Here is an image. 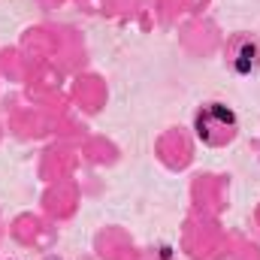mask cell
Returning <instances> with one entry per match:
<instances>
[{
  "label": "cell",
  "instance_id": "obj_1",
  "mask_svg": "<svg viewBox=\"0 0 260 260\" xmlns=\"http://www.w3.org/2000/svg\"><path fill=\"white\" fill-rule=\"evenodd\" d=\"M194 133L203 145L221 148L239 133V118L227 103H206L194 115Z\"/></svg>",
  "mask_w": 260,
  "mask_h": 260
},
{
  "label": "cell",
  "instance_id": "obj_2",
  "mask_svg": "<svg viewBox=\"0 0 260 260\" xmlns=\"http://www.w3.org/2000/svg\"><path fill=\"white\" fill-rule=\"evenodd\" d=\"M227 58L239 76H251L260 70V43L254 37H236L227 49Z\"/></svg>",
  "mask_w": 260,
  "mask_h": 260
}]
</instances>
